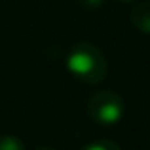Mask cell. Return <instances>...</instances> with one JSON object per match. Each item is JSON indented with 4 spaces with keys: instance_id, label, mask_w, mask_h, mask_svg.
<instances>
[{
    "instance_id": "3957f363",
    "label": "cell",
    "mask_w": 150,
    "mask_h": 150,
    "mask_svg": "<svg viewBox=\"0 0 150 150\" xmlns=\"http://www.w3.org/2000/svg\"><path fill=\"white\" fill-rule=\"evenodd\" d=\"M131 25L137 30H141L143 34H150V0H143V2H137L131 8Z\"/></svg>"
},
{
    "instance_id": "277c9868",
    "label": "cell",
    "mask_w": 150,
    "mask_h": 150,
    "mask_svg": "<svg viewBox=\"0 0 150 150\" xmlns=\"http://www.w3.org/2000/svg\"><path fill=\"white\" fill-rule=\"evenodd\" d=\"M0 150H27L21 139L13 135H0Z\"/></svg>"
},
{
    "instance_id": "8992f818",
    "label": "cell",
    "mask_w": 150,
    "mask_h": 150,
    "mask_svg": "<svg viewBox=\"0 0 150 150\" xmlns=\"http://www.w3.org/2000/svg\"><path fill=\"white\" fill-rule=\"evenodd\" d=\"M76 2L80 4L82 8H86V10H97V8H101L106 0H76Z\"/></svg>"
},
{
    "instance_id": "ba28073f",
    "label": "cell",
    "mask_w": 150,
    "mask_h": 150,
    "mask_svg": "<svg viewBox=\"0 0 150 150\" xmlns=\"http://www.w3.org/2000/svg\"><path fill=\"white\" fill-rule=\"evenodd\" d=\"M122 2H133V0H122Z\"/></svg>"
},
{
    "instance_id": "9c48e42d",
    "label": "cell",
    "mask_w": 150,
    "mask_h": 150,
    "mask_svg": "<svg viewBox=\"0 0 150 150\" xmlns=\"http://www.w3.org/2000/svg\"><path fill=\"white\" fill-rule=\"evenodd\" d=\"M148 141H150V135H148Z\"/></svg>"
},
{
    "instance_id": "5b68a950",
    "label": "cell",
    "mask_w": 150,
    "mask_h": 150,
    "mask_svg": "<svg viewBox=\"0 0 150 150\" xmlns=\"http://www.w3.org/2000/svg\"><path fill=\"white\" fill-rule=\"evenodd\" d=\"M80 150H122L120 144H116L114 141H95V143H89L86 146H82Z\"/></svg>"
},
{
    "instance_id": "52a82bcc",
    "label": "cell",
    "mask_w": 150,
    "mask_h": 150,
    "mask_svg": "<svg viewBox=\"0 0 150 150\" xmlns=\"http://www.w3.org/2000/svg\"><path fill=\"white\" fill-rule=\"evenodd\" d=\"M34 150H55V148H51V146H36Z\"/></svg>"
},
{
    "instance_id": "7a4b0ae2",
    "label": "cell",
    "mask_w": 150,
    "mask_h": 150,
    "mask_svg": "<svg viewBox=\"0 0 150 150\" xmlns=\"http://www.w3.org/2000/svg\"><path fill=\"white\" fill-rule=\"evenodd\" d=\"M88 116L99 125H114L124 116V99L112 89H101L95 91L86 103Z\"/></svg>"
},
{
    "instance_id": "6da1fadb",
    "label": "cell",
    "mask_w": 150,
    "mask_h": 150,
    "mask_svg": "<svg viewBox=\"0 0 150 150\" xmlns=\"http://www.w3.org/2000/svg\"><path fill=\"white\" fill-rule=\"evenodd\" d=\"M67 67L76 80L84 84H99L108 72L105 53L91 42H78L69 51Z\"/></svg>"
}]
</instances>
